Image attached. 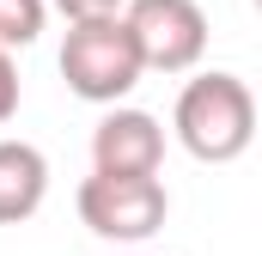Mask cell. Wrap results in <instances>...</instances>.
<instances>
[{
  "mask_svg": "<svg viewBox=\"0 0 262 256\" xmlns=\"http://www.w3.org/2000/svg\"><path fill=\"white\" fill-rule=\"evenodd\" d=\"M171 128H177L183 153H195L201 165H232L256 140V98L238 73H201L177 92Z\"/></svg>",
  "mask_w": 262,
  "mask_h": 256,
  "instance_id": "6da1fadb",
  "label": "cell"
},
{
  "mask_svg": "<svg viewBox=\"0 0 262 256\" xmlns=\"http://www.w3.org/2000/svg\"><path fill=\"white\" fill-rule=\"evenodd\" d=\"M140 43H134L128 18H92V25H73L61 43V79L73 98L85 104H116L140 86Z\"/></svg>",
  "mask_w": 262,
  "mask_h": 256,
  "instance_id": "7a4b0ae2",
  "label": "cell"
},
{
  "mask_svg": "<svg viewBox=\"0 0 262 256\" xmlns=\"http://www.w3.org/2000/svg\"><path fill=\"white\" fill-rule=\"evenodd\" d=\"M171 214V195L159 177H110V171H92L79 183V220L85 232L110 238V244H146Z\"/></svg>",
  "mask_w": 262,
  "mask_h": 256,
  "instance_id": "3957f363",
  "label": "cell"
},
{
  "mask_svg": "<svg viewBox=\"0 0 262 256\" xmlns=\"http://www.w3.org/2000/svg\"><path fill=\"white\" fill-rule=\"evenodd\" d=\"M122 18L140 43V61L159 73H189L207 55V12L195 0H128Z\"/></svg>",
  "mask_w": 262,
  "mask_h": 256,
  "instance_id": "277c9868",
  "label": "cell"
},
{
  "mask_svg": "<svg viewBox=\"0 0 262 256\" xmlns=\"http://www.w3.org/2000/svg\"><path fill=\"white\" fill-rule=\"evenodd\" d=\"M165 159V128L146 110H110L92 128V165L110 177H159Z\"/></svg>",
  "mask_w": 262,
  "mask_h": 256,
  "instance_id": "5b68a950",
  "label": "cell"
},
{
  "mask_svg": "<svg viewBox=\"0 0 262 256\" xmlns=\"http://www.w3.org/2000/svg\"><path fill=\"white\" fill-rule=\"evenodd\" d=\"M49 195V159L31 140H0V226H18Z\"/></svg>",
  "mask_w": 262,
  "mask_h": 256,
  "instance_id": "8992f818",
  "label": "cell"
},
{
  "mask_svg": "<svg viewBox=\"0 0 262 256\" xmlns=\"http://www.w3.org/2000/svg\"><path fill=\"white\" fill-rule=\"evenodd\" d=\"M49 0H0V49H31L43 37Z\"/></svg>",
  "mask_w": 262,
  "mask_h": 256,
  "instance_id": "52a82bcc",
  "label": "cell"
},
{
  "mask_svg": "<svg viewBox=\"0 0 262 256\" xmlns=\"http://www.w3.org/2000/svg\"><path fill=\"white\" fill-rule=\"evenodd\" d=\"M67 25H92V18H122L128 0H49Z\"/></svg>",
  "mask_w": 262,
  "mask_h": 256,
  "instance_id": "ba28073f",
  "label": "cell"
},
{
  "mask_svg": "<svg viewBox=\"0 0 262 256\" xmlns=\"http://www.w3.org/2000/svg\"><path fill=\"white\" fill-rule=\"evenodd\" d=\"M18 110V67H12V49H0V122H12Z\"/></svg>",
  "mask_w": 262,
  "mask_h": 256,
  "instance_id": "9c48e42d",
  "label": "cell"
},
{
  "mask_svg": "<svg viewBox=\"0 0 262 256\" xmlns=\"http://www.w3.org/2000/svg\"><path fill=\"white\" fill-rule=\"evenodd\" d=\"M250 6H256V12H262V0H250Z\"/></svg>",
  "mask_w": 262,
  "mask_h": 256,
  "instance_id": "30bf717a",
  "label": "cell"
}]
</instances>
